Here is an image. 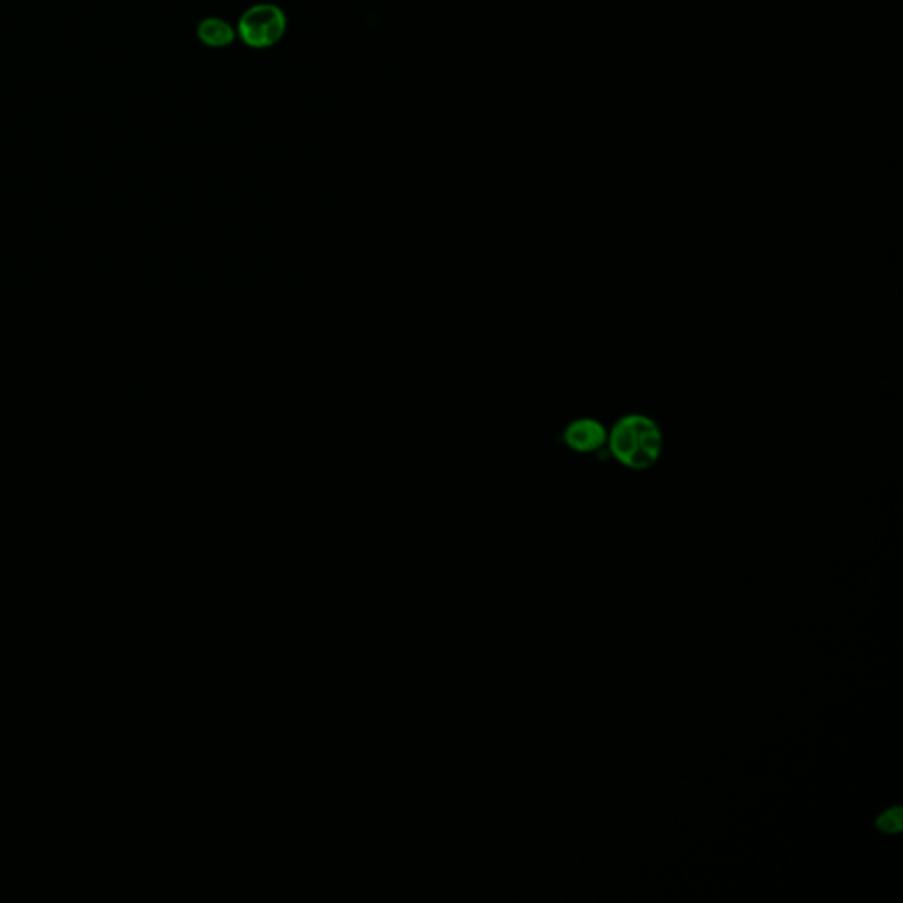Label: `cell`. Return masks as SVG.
I'll return each mask as SVG.
<instances>
[{"label":"cell","instance_id":"cell-1","mask_svg":"<svg viewBox=\"0 0 903 903\" xmlns=\"http://www.w3.org/2000/svg\"><path fill=\"white\" fill-rule=\"evenodd\" d=\"M607 448L618 463L630 470H650L664 450V436L648 415L632 413L621 417L607 436Z\"/></svg>","mask_w":903,"mask_h":903},{"label":"cell","instance_id":"cell-2","mask_svg":"<svg viewBox=\"0 0 903 903\" xmlns=\"http://www.w3.org/2000/svg\"><path fill=\"white\" fill-rule=\"evenodd\" d=\"M239 36L247 46L263 50L281 41L286 32V15L274 4H256L239 20Z\"/></svg>","mask_w":903,"mask_h":903},{"label":"cell","instance_id":"cell-3","mask_svg":"<svg viewBox=\"0 0 903 903\" xmlns=\"http://www.w3.org/2000/svg\"><path fill=\"white\" fill-rule=\"evenodd\" d=\"M607 429L595 418H577L563 431V441L579 454L598 452L607 447Z\"/></svg>","mask_w":903,"mask_h":903},{"label":"cell","instance_id":"cell-4","mask_svg":"<svg viewBox=\"0 0 903 903\" xmlns=\"http://www.w3.org/2000/svg\"><path fill=\"white\" fill-rule=\"evenodd\" d=\"M198 38L203 45L210 48H224L232 45L237 38V32L230 23L224 22L221 18H207L198 27Z\"/></svg>","mask_w":903,"mask_h":903},{"label":"cell","instance_id":"cell-5","mask_svg":"<svg viewBox=\"0 0 903 903\" xmlns=\"http://www.w3.org/2000/svg\"><path fill=\"white\" fill-rule=\"evenodd\" d=\"M903 826V812L902 808H891V810H886L884 814L877 819V828L884 831V833H888V835H896V833H900L902 831Z\"/></svg>","mask_w":903,"mask_h":903}]
</instances>
